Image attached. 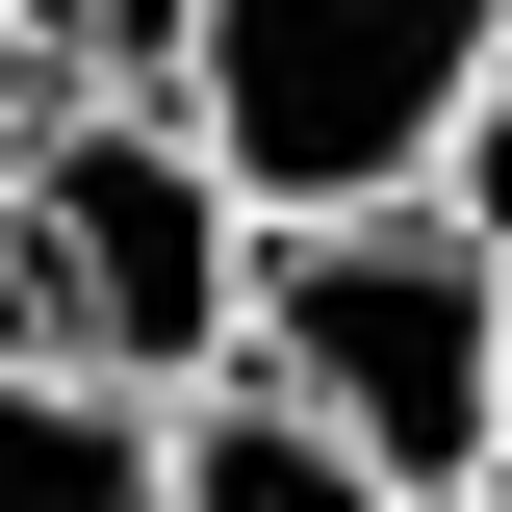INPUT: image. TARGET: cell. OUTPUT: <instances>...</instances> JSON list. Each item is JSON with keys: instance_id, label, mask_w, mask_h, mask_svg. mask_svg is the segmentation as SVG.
<instances>
[{"instance_id": "cell-1", "label": "cell", "mask_w": 512, "mask_h": 512, "mask_svg": "<svg viewBox=\"0 0 512 512\" xmlns=\"http://www.w3.org/2000/svg\"><path fill=\"white\" fill-rule=\"evenodd\" d=\"M256 308V180L205 154L154 77H52L0 128V333L77 384H205Z\"/></svg>"}, {"instance_id": "cell-2", "label": "cell", "mask_w": 512, "mask_h": 512, "mask_svg": "<svg viewBox=\"0 0 512 512\" xmlns=\"http://www.w3.org/2000/svg\"><path fill=\"white\" fill-rule=\"evenodd\" d=\"M231 359H282V384L333 410V436L384 461V487L436 512V487H487L512 256L461 231L436 180H384V205H256V308H231Z\"/></svg>"}, {"instance_id": "cell-3", "label": "cell", "mask_w": 512, "mask_h": 512, "mask_svg": "<svg viewBox=\"0 0 512 512\" xmlns=\"http://www.w3.org/2000/svg\"><path fill=\"white\" fill-rule=\"evenodd\" d=\"M487 77H512V0H180V77L154 103L256 205H384V180L461 154Z\"/></svg>"}, {"instance_id": "cell-4", "label": "cell", "mask_w": 512, "mask_h": 512, "mask_svg": "<svg viewBox=\"0 0 512 512\" xmlns=\"http://www.w3.org/2000/svg\"><path fill=\"white\" fill-rule=\"evenodd\" d=\"M154 512H410V487H384L282 359H205V384H154Z\"/></svg>"}, {"instance_id": "cell-5", "label": "cell", "mask_w": 512, "mask_h": 512, "mask_svg": "<svg viewBox=\"0 0 512 512\" xmlns=\"http://www.w3.org/2000/svg\"><path fill=\"white\" fill-rule=\"evenodd\" d=\"M0 512H154V384H77L0 333Z\"/></svg>"}, {"instance_id": "cell-6", "label": "cell", "mask_w": 512, "mask_h": 512, "mask_svg": "<svg viewBox=\"0 0 512 512\" xmlns=\"http://www.w3.org/2000/svg\"><path fill=\"white\" fill-rule=\"evenodd\" d=\"M26 77H180V0H0Z\"/></svg>"}, {"instance_id": "cell-7", "label": "cell", "mask_w": 512, "mask_h": 512, "mask_svg": "<svg viewBox=\"0 0 512 512\" xmlns=\"http://www.w3.org/2000/svg\"><path fill=\"white\" fill-rule=\"evenodd\" d=\"M436 205H461V231L512 256V77H487V103H461V154H436Z\"/></svg>"}, {"instance_id": "cell-8", "label": "cell", "mask_w": 512, "mask_h": 512, "mask_svg": "<svg viewBox=\"0 0 512 512\" xmlns=\"http://www.w3.org/2000/svg\"><path fill=\"white\" fill-rule=\"evenodd\" d=\"M0 103H52V77H26V26H0Z\"/></svg>"}, {"instance_id": "cell-9", "label": "cell", "mask_w": 512, "mask_h": 512, "mask_svg": "<svg viewBox=\"0 0 512 512\" xmlns=\"http://www.w3.org/2000/svg\"><path fill=\"white\" fill-rule=\"evenodd\" d=\"M487 487H512V384H487Z\"/></svg>"}, {"instance_id": "cell-10", "label": "cell", "mask_w": 512, "mask_h": 512, "mask_svg": "<svg viewBox=\"0 0 512 512\" xmlns=\"http://www.w3.org/2000/svg\"><path fill=\"white\" fill-rule=\"evenodd\" d=\"M436 512H512V487H436Z\"/></svg>"}]
</instances>
